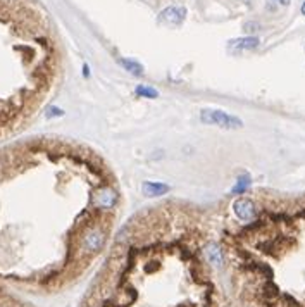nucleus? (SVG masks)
<instances>
[{
    "instance_id": "obj_1",
    "label": "nucleus",
    "mask_w": 305,
    "mask_h": 307,
    "mask_svg": "<svg viewBox=\"0 0 305 307\" xmlns=\"http://www.w3.org/2000/svg\"><path fill=\"white\" fill-rule=\"evenodd\" d=\"M200 121L203 124L219 126L224 129H238L243 126V121L238 116L228 114L226 111L221 109H203L200 113Z\"/></svg>"
},
{
    "instance_id": "obj_2",
    "label": "nucleus",
    "mask_w": 305,
    "mask_h": 307,
    "mask_svg": "<svg viewBox=\"0 0 305 307\" xmlns=\"http://www.w3.org/2000/svg\"><path fill=\"white\" fill-rule=\"evenodd\" d=\"M233 212L240 221H243V223H248V221H252V219H255V214H257L253 202L245 197L237 198V200L233 202Z\"/></svg>"
},
{
    "instance_id": "obj_3",
    "label": "nucleus",
    "mask_w": 305,
    "mask_h": 307,
    "mask_svg": "<svg viewBox=\"0 0 305 307\" xmlns=\"http://www.w3.org/2000/svg\"><path fill=\"white\" fill-rule=\"evenodd\" d=\"M186 19V9L183 5H169L159 14V21L166 24H181Z\"/></svg>"
},
{
    "instance_id": "obj_4",
    "label": "nucleus",
    "mask_w": 305,
    "mask_h": 307,
    "mask_svg": "<svg viewBox=\"0 0 305 307\" xmlns=\"http://www.w3.org/2000/svg\"><path fill=\"white\" fill-rule=\"evenodd\" d=\"M105 244V235L100 230L92 228L85 233L83 237V248L86 252H99Z\"/></svg>"
},
{
    "instance_id": "obj_5",
    "label": "nucleus",
    "mask_w": 305,
    "mask_h": 307,
    "mask_svg": "<svg viewBox=\"0 0 305 307\" xmlns=\"http://www.w3.org/2000/svg\"><path fill=\"white\" fill-rule=\"evenodd\" d=\"M260 45V40L257 37H242V38H235L228 43L230 50L233 52H243V50H255Z\"/></svg>"
},
{
    "instance_id": "obj_6",
    "label": "nucleus",
    "mask_w": 305,
    "mask_h": 307,
    "mask_svg": "<svg viewBox=\"0 0 305 307\" xmlns=\"http://www.w3.org/2000/svg\"><path fill=\"white\" fill-rule=\"evenodd\" d=\"M118 202V195L111 188H102L95 193V204L102 209H111Z\"/></svg>"
},
{
    "instance_id": "obj_7",
    "label": "nucleus",
    "mask_w": 305,
    "mask_h": 307,
    "mask_svg": "<svg viewBox=\"0 0 305 307\" xmlns=\"http://www.w3.org/2000/svg\"><path fill=\"white\" fill-rule=\"evenodd\" d=\"M169 192V185L166 183H159V182H143L141 185V193L145 197H161Z\"/></svg>"
},
{
    "instance_id": "obj_8",
    "label": "nucleus",
    "mask_w": 305,
    "mask_h": 307,
    "mask_svg": "<svg viewBox=\"0 0 305 307\" xmlns=\"http://www.w3.org/2000/svg\"><path fill=\"white\" fill-rule=\"evenodd\" d=\"M205 257L214 268H223L224 266V257L223 252H221V247L217 244H209L205 247Z\"/></svg>"
},
{
    "instance_id": "obj_9",
    "label": "nucleus",
    "mask_w": 305,
    "mask_h": 307,
    "mask_svg": "<svg viewBox=\"0 0 305 307\" xmlns=\"http://www.w3.org/2000/svg\"><path fill=\"white\" fill-rule=\"evenodd\" d=\"M119 64L124 67L128 73L135 74V76H141L143 74V66H141L138 61H133V59H119Z\"/></svg>"
},
{
    "instance_id": "obj_10",
    "label": "nucleus",
    "mask_w": 305,
    "mask_h": 307,
    "mask_svg": "<svg viewBox=\"0 0 305 307\" xmlns=\"http://www.w3.org/2000/svg\"><path fill=\"white\" fill-rule=\"evenodd\" d=\"M135 93L138 97H143V99H157L159 97V92L155 88L148 85H138L135 88Z\"/></svg>"
},
{
    "instance_id": "obj_11",
    "label": "nucleus",
    "mask_w": 305,
    "mask_h": 307,
    "mask_svg": "<svg viewBox=\"0 0 305 307\" xmlns=\"http://www.w3.org/2000/svg\"><path fill=\"white\" fill-rule=\"evenodd\" d=\"M250 185H252V180H250V176L248 175H242L238 178L237 185L233 186V190H231V192H233V193H245L246 190L250 188Z\"/></svg>"
},
{
    "instance_id": "obj_12",
    "label": "nucleus",
    "mask_w": 305,
    "mask_h": 307,
    "mask_svg": "<svg viewBox=\"0 0 305 307\" xmlns=\"http://www.w3.org/2000/svg\"><path fill=\"white\" fill-rule=\"evenodd\" d=\"M47 116H62V111L52 107V109H49V114H47Z\"/></svg>"
},
{
    "instance_id": "obj_13",
    "label": "nucleus",
    "mask_w": 305,
    "mask_h": 307,
    "mask_svg": "<svg viewBox=\"0 0 305 307\" xmlns=\"http://www.w3.org/2000/svg\"><path fill=\"white\" fill-rule=\"evenodd\" d=\"M272 2H276V3H279V5H290V0H272Z\"/></svg>"
},
{
    "instance_id": "obj_14",
    "label": "nucleus",
    "mask_w": 305,
    "mask_h": 307,
    "mask_svg": "<svg viewBox=\"0 0 305 307\" xmlns=\"http://www.w3.org/2000/svg\"><path fill=\"white\" fill-rule=\"evenodd\" d=\"M302 14L305 16V0H304V3H302Z\"/></svg>"
}]
</instances>
